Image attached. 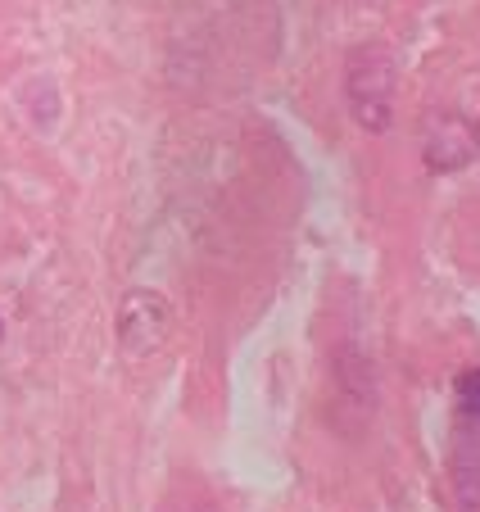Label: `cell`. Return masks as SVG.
<instances>
[{
  "label": "cell",
  "instance_id": "obj_2",
  "mask_svg": "<svg viewBox=\"0 0 480 512\" xmlns=\"http://www.w3.org/2000/svg\"><path fill=\"white\" fill-rule=\"evenodd\" d=\"M168 327V309L154 290H132L123 300V313H118V340H123L127 354H150L159 340H164Z\"/></svg>",
  "mask_w": 480,
  "mask_h": 512
},
{
  "label": "cell",
  "instance_id": "obj_1",
  "mask_svg": "<svg viewBox=\"0 0 480 512\" xmlns=\"http://www.w3.org/2000/svg\"><path fill=\"white\" fill-rule=\"evenodd\" d=\"M349 105L367 132H385L394 118V64L381 46H363L349 59Z\"/></svg>",
  "mask_w": 480,
  "mask_h": 512
},
{
  "label": "cell",
  "instance_id": "obj_4",
  "mask_svg": "<svg viewBox=\"0 0 480 512\" xmlns=\"http://www.w3.org/2000/svg\"><path fill=\"white\" fill-rule=\"evenodd\" d=\"M0 336H5V322H0Z\"/></svg>",
  "mask_w": 480,
  "mask_h": 512
},
{
  "label": "cell",
  "instance_id": "obj_3",
  "mask_svg": "<svg viewBox=\"0 0 480 512\" xmlns=\"http://www.w3.org/2000/svg\"><path fill=\"white\" fill-rule=\"evenodd\" d=\"M453 399H458V413L462 417H480V368H467L453 386Z\"/></svg>",
  "mask_w": 480,
  "mask_h": 512
}]
</instances>
